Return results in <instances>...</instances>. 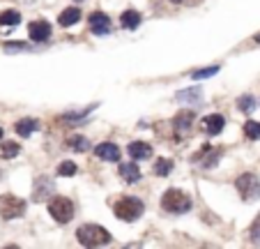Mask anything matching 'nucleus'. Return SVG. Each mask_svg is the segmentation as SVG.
Segmentation results:
<instances>
[{"label": "nucleus", "mask_w": 260, "mask_h": 249, "mask_svg": "<svg viewBox=\"0 0 260 249\" xmlns=\"http://www.w3.org/2000/svg\"><path fill=\"white\" fill-rule=\"evenodd\" d=\"M113 213L122 222H136L140 214L145 213V203L139 196H122V198H118L113 203Z\"/></svg>", "instance_id": "1"}, {"label": "nucleus", "mask_w": 260, "mask_h": 249, "mask_svg": "<svg viewBox=\"0 0 260 249\" xmlns=\"http://www.w3.org/2000/svg\"><path fill=\"white\" fill-rule=\"evenodd\" d=\"M76 238L83 247H102L111 242V233L99 224H83V226H78Z\"/></svg>", "instance_id": "2"}, {"label": "nucleus", "mask_w": 260, "mask_h": 249, "mask_svg": "<svg viewBox=\"0 0 260 249\" xmlns=\"http://www.w3.org/2000/svg\"><path fill=\"white\" fill-rule=\"evenodd\" d=\"M161 208L171 214H184L191 210V198L182 189H168L161 196Z\"/></svg>", "instance_id": "3"}, {"label": "nucleus", "mask_w": 260, "mask_h": 249, "mask_svg": "<svg viewBox=\"0 0 260 249\" xmlns=\"http://www.w3.org/2000/svg\"><path fill=\"white\" fill-rule=\"evenodd\" d=\"M26 213V201L14 194H2L0 196V217L2 219H18Z\"/></svg>", "instance_id": "4"}, {"label": "nucleus", "mask_w": 260, "mask_h": 249, "mask_svg": "<svg viewBox=\"0 0 260 249\" xmlns=\"http://www.w3.org/2000/svg\"><path fill=\"white\" fill-rule=\"evenodd\" d=\"M49 213L58 224H67L74 217V203L65 196H51L49 201Z\"/></svg>", "instance_id": "5"}, {"label": "nucleus", "mask_w": 260, "mask_h": 249, "mask_svg": "<svg viewBox=\"0 0 260 249\" xmlns=\"http://www.w3.org/2000/svg\"><path fill=\"white\" fill-rule=\"evenodd\" d=\"M235 187H237V192H240V196L244 201H253V198L260 196V180L253 173H242L240 178L235 180Z\"/></svg>", "instance_id": "6"}, {"label": "nucleus", "mask_w": 260, "mask_h": 249, "mask_svg": "<svg viewBox=\"0 0 260 249\" xmlns=\"http://www.w3.org/2000/svg\"><path fill=\"white\" fill-rule=\"evenodd\" d=\"M221 155H224V150L212 148V145H203V148L191 157V161H198L203 169H212V166H217V161L221 160Z\"/></svg>", "instance_id": "7"}, {"label": "nucleus", "mask_w": 260, "mask_h": 249, "mask_svg": "<svg viewBox=\"0 0 260 249\" xmlns=\"http://www.w3.org/2000/svg\"><path fill=\"white\" fill-rule=\"evenodd\" d=\"M87 23H90V30L95 33V35H108L113 30V23H111V18L106 17L104 12H92L90 17H87Z\"/></svg>", "instance_id": "8"}, {"label": "nucleus", "mask_w": 260, "mask_h": 249, "mask_svg": "<svg viewBox=\"0 0 260 249\" xmlns=\"http://www.w3.org/2000/svg\"><path fill=\"white\" fill-rule=\"evenodd\" d=\"M51 33H53V28L49 21H33V23L28 26V35H30V39L37 42V44L46 42V39L51 37Z\"/></svg>", "instance_id": "9"}, {"label": "nucleus", "mask_w": 260, "mask_h": 249, "mask_svg": "<svg viewBox=\"0 0 260 249\" xmlns=\"http://www.w3.org/2000/svg\"><path fill=\"white\" fill-rule=\"evenodd\" d=\"M53 192H55V185H53L51 178H46V176H39L35 180V187H33V198L35 201H46V198H51Z\"/></svg>", "instance_id": "10"}, {"label": "nucleus", "mask_w": 260, "mask_h": 249, "mask_svg": "<svg viewBox=\"0 0 260 249\" xmlns=\"http://www.w3.org/2000/svg\"><path fill=\"white\" fill-rule=\"evenodd\" d=\"M191 123H193V111H180L177 116L173 118V129H175V141L182 139V134H187L191 129Z\"/></svg>", "instance_id": "11"}, {"label": "nucleus", "mask_w": 260, "mask_h": 249, "mask_svg": "<svg viewBox=\"0 0 260 249\" xmlns=\"http://www.w3.org/2000/svg\"><path fill=\"white\" fill-rule=\"evenodd\" d=\"M95 155L99 157V160H106V161H120V148L111 141L99 143V145L95 148Z\"/></svg>", "instance_id": "12"}, {"label": "nucleus", "mask_w": 260, "mask_h": 249, "mask_svg": "<svg viewBox=\"0 0 260 249\" xmlns=\"http://www.w3.org/2000/svg\"><path fill=\"white\" fill-rule=\"evenodd\" d=\"M203 124H205V132H208L209 136H217V134L224 132L225 118L221 116V113H212V116H205V118H203Z\"/></svg>", "instance_id": "13"}, {"label": "nucleus", "mask_w": 260, "mask_h": 249, "mask_svg": "<svg viewBox=\"0 0 260 249\" xmlns=\"http://www.w3.org/2000/svg\"><path fill=\"white\" fill-rule=\"evenodd\" d=\"M127 152H129V157L131 160H148L150 155H152V145L145 141H134L127 145Z\"/></svg>", "instance_id": "14"}, {"label": "nucleus", "mask_w": 260, "mask_h": 249, "mask_svg": "<svg viewBox=\"0 0 260 249\" xmlns=\"http://www.w3.org/2000/svg\"><path fill=\"white\" fill-rule=\"evenodd\" d=\"M39 129V120H35V118H21L17 124H14V132L21 136V139H28L33 132H37Z\"/></svg>", "instance_id": "15"}, {"label": "nucleus", "mask_w": 260, "mask_h": 249, "mask_svg": "<svg viewBox=\"0 0 260 249\" xmlns=\"http://www.w3.org/2000/svg\"><path fill=\"white\" fill-rule=\"evenodd\" d=\"M177 102H184V104H191V107H196L203 102V90L200 88H187V90H180L177 95H175Z\"/></svg>", "instance_id": "16"}, {"label": "nucleus", "mask_w": 260, "mask_h": 249, "mask_svg": "<svg viewBox=\"0 0 260 249\" xmlns=\"http://www.w3.org/2000/svg\"><path fill=\"white\" fill-rule=\"evenodd\" d=\"M118 173H120V178L124 180V182H139L140 180V169L134 164V161H129V164H120Z\"/></svg>", "instance_id": "17"}, {"label": "nucleus", "mask_w": 260, "mask_h": 249, "mask_svg": "<svg viewBox=\"0 0 260 249\" xmlns=\"http://www.w3.org/2000/svg\"><path fill=\"white\" fill-rule=\"evenodd\" d=\"M78 21H81V9L78 7H67L60 17H58V23H60L62 28H69V26H74V23H78Z\"/></svg>", "instance_id": "18"}, {"label": "nucleus", "mask_w": 260, "mask_h": 249, "mask_svg": "<svg viewBox=\"0 0 260 249\" xmlns=\"http://www.w3.org/2000/svg\"><path fill=\"white\" fill-rule=\"evenodd\" d=\"M120 23H122V28H127V30H136V28L140 26V14L136 9H127L120 17Z\"/></svg>", "instance_id": "19"}, {"label": "nucleus", "mask_w": 260, "mask_h": 249, "mask_svg": "<svg viewBox=\"0 0 260 249\" xmlns=\"http://www.w3.org/2000/svg\"><path fill=\"white\" fill-rule=\"evenodd\" d=\"M18 152H21V145L14 141H5L0 143V157L2 160H12V157H17Z\"/></svg>", "instance_id": "20"}, {"label": "nucleus", "mask_w": 260, "mask_h": 249, "mask_svg": "<svg viewBox=\"0 0 260 249\" xmlns=\"http://www.w3.org/2000/svg\"><path fill=\"white\" fill-rule=\"evenodd\" d=\"M21 23V14L17 9H5L0 12V26H18Z\"/></svg>", "instance_id": "21"}, {"label": "nucleus", "mask_w": 260, "mask_h": 249, "mask_svg": "<svg viewBox=\"0 0 260 249\" xmlns=\"http://www.w3.org/2000/svg\"><path fill=\"white\" fill-rule=\"evenodd\" d=\"M67 148H71V150H76V152H86L90 150V141H87L86 136H71V139H67Z\"/></svg>", "instance_id": "22"}, {"label": "nucleus", "mask_w": 260, "mask_h": 249, "mask_svg": "<svg viewBox=\"0 0 260 249\" xmlns=\"http://www.w3.org/2000/svg\"><path fill=\"white\" fill-rule=\"evenodd\" d=\"M256 97L253 95H242V97H237V108L242 111V113H251L253 108H256Z\"/></svg>", "instance_id": "23"}, {"label": "nucleus", "mask_w": 260, "mask_h": 249, "mask_svg": "<svg viewBox=\"0 0 260 249\" xmlns=\"http://www.w3.org/2000/svg\"><path fill=\"white\" fill-rule=\"evenodd\" d=\"M244 136H246L249 141L260 139V123H256V120H246V123H244Z\"/></svg>", "instance_id": "24"}, {"label": "nucleus", "mask_w": 260, "mask_h": 249, "mask_svg": "<svg viewBox=\"0 0 260 249\" xmlns=\"http://www.w3.org/2000/svg\"><path fill=\"white\" fill-rule=\"evenodd\" d=\"M171 171H173V160H166V157H161V160L155 161V173H156V176H161V178H164V176H168Z\"/></svg>", "instance_id": "25"}, {"label": "nucleus", "mask_w": 260, "mask_h": 249, "mask_svg": "<svg viewBox=\"0 0 260 249\" xmlns=\"http://www.w3.org/2000/svg\"><path fill=\"white\" fill-rule=\"evenodd\" d=\"M219 70H221L219 65H212V67H205V70H196V71H191L189 76H191L193 81H200V79H208V76H214V74H217Z\"/></svg>", "instance_id": "26"}, {"label": "nucleus", "mask_w": 260, "mask_h": 249, "mask_svg": "<svg viewBox=\"0 0 260 249\" xmlns=\"http://www.w3.org/2000/svg\"><path fill=\"white\" fill-rule=\"evenodd\" d=\"M78 166L74 164V161H62L60 166H58V176H62V178H69V176H76Z\"/></svg>", "instance_id": "27"}, {"label": "nucleus", "mask_w": 260, "mask_h": 249, "mask_svg": "<svg viewBox=\"0 0 260 249\" xmlns=\"http://www.w3.org/2000/svg\"><path fill=\"white\" fill-rule=\"evenodd\" d=\"M5 51H9V53H17V51H30V44H26V42H5Z\"/></svg>", "instance_id": "28"}, {"label": "nucleus", "mask_w": 260, "mask_h": 249, "mask_svg": "<svg viewBox=\"0 0 260 249\" xmlns=\"http://www.w3.org/2000/svg\"><path fill=\"white\" fill-rule=\"evenodd\" d=\"M251 242H256V245H260V213H258V217L253 219V224H251Z\"/></svg>", "instance_id": "29"}, {"label": "nucleus", "mask_w": 260, "mask_h": 249, "mask_svg": "<svg viewBox=\"0 0 260 249\" xmlns=\"http://www.w3.org/2000/svg\"><path fill=\"white\" fill-rule=\"evenodd\" d=\"M253 42H256V44H260V33H258L256 37H253Z\"/></svg>", "instance_id": "30"}, {"label": "nucleus", "mask_w": 260, "mask_h": 249, "mask_svg": "<svg viewBox=\"0 0 260 249\" xmlns=\"http://www.w3.org/2000/svg\"><path fill=\"white\" fill-rule=\"evenodd\" d=\"M171 2H173V5H180V2H184V0H171Z\"/></svg>", "instance_id": "31"}, {"label": "nucleus", "mask_w": 260, "mask_h": 249, "mask_svg": "<svg viewBox=\"0 0 260 249\" xmlns=\"http://www.w3.org/2000/svg\"><path fill=\"white\" fill-rule=\"evenodd\" d=\"M0 139H2V127H0Z\"/></svg>", "instance_id": "32"}, {"label": "nucleus", "mask_w": 260, "mask_h": 249, "mask_svg": "<svg viewBox=\"0 0 260 249\" xmlns=\"http://www.w3.org/2000/svg\"><path fill=\"white\" fill-rule=\"evenodd\" d=\"M76 2H83V0H76Z\"/></svg>", "instance_id": "33"}]
</instances>
